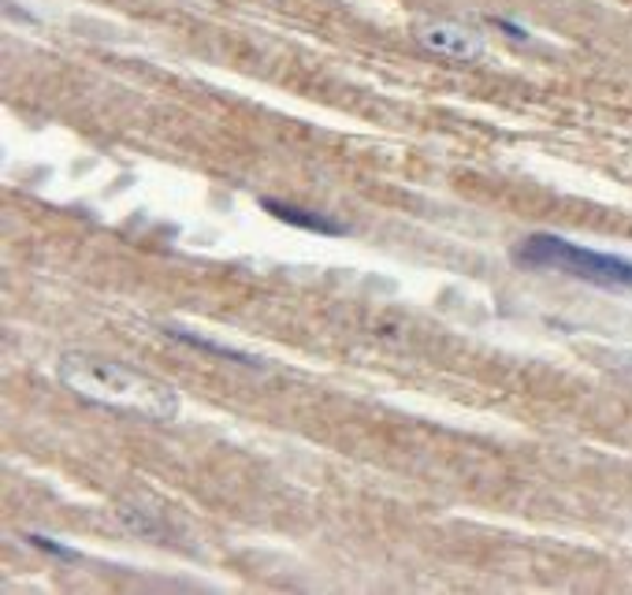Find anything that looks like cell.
Returning a JSON list of instances; mask_svg holds the SVG:
<instances>
[{
	"instance_id": "6da1fadb",
	"label": "cell",
	"mask_w": 632,
	"mask_h": 595,
	"mask_svg": "<svg viewBox=\"0 0 632 595\" xmlns=\"http://www.w3.org/2000/svg\"><path fill=\"white\" fill-rule=\"evenodd\" d=\"M56 376L64 380V388L79 394V399H86L93 406H105V410L134 413V417L160 421V424L179 417V394H175L172 383H164L149 372L131 369V365L97 358V353L68 350V353H60Z\"/></svg>"
},
{
	"instance_id": "7a4b0ae2",
	"label": "cell",
	"mask_w": 632,
	"mask_h": 595,
	"mask_svg": "<svg viewBox=\"0 0 632 595\" xmlns=\"http://www.w3.org/2000/svg\"><path fill=\"white\" fill-rule=\"evenodd\" d=\"M514 257L528 268H543V273L573 276L580 284H592L603 290H632V260L618 254H599V249L577 246L562 235H528L517 243Z\"/></svg>"
},
{
	"instance_id": "3957f363",
	"label": "cell",
	"mask_w": 632,
	"mask_h": 595,
	"mask_svg": "<svg viewBox=\"0 0 632 595\" xmlns=\"http://www.w3.org/2000/svg\"><path fill=\"white\" fill-rule=\"evenodd\" d=\"M417 38H421V45H428L432 52H439V57L458 60V64H473V60L484 57V41L476 34H469L465 27H454V23L421 27Z\"/></svg>"
},
{
	"instance_id": "277c9868",
	"label": "cell",
	"mask_w": 632,
	"mask_h": 595,
	"mask_svg": "<svg viewBox=\"0 0 632 595\" xmlns=\"http://www.w3.org/2000/svg\"><path fill=\"white\" fill-rule=\"evenodd\" d=\"M261 208H265V213H272L276 220L290 224V227H302V232H313V235H346V227H343V224L328 220V216L313 213V208L283 205V202H272V197H265Z\"/></svg>"
},
{
	"instance_id": "5b68a950",
	"label": "cell",
	"mask_w": 632,
	"mask_h": 595,
	"mask_svg": "<svg viewBox=\"0 0 632 595\" xmlns=\"http://www.w3.org/2000/svg\"><path fill=\"white\" fill-rule=\"evenodd\" d=\"M168 331H172L175 339H183L186 347L205 350V353H213V358H224V361H231V365H246V369H265V361H261V358H253V353H242V350L220 347V342L201 339V336H194V331H186V328H168Z\"/></svg>"
},
{
	"instance_id": "8992f818",
	"label": "cell",
	"mask_w": 632,
	"mask_h": 595,
	"mask_svg": "<svg viewBox=\"0 0 632 595\" xmlns=\"http://www.w3.org/2000/svg\"><path fill=\"white\" fill-rule=\"evenodd\" d=\"M30 540V547H38V551H49V555H56V558H79V551H71V547H64V544H53V540L49 536H27Z\"/></svg>"
},
{
	"instance_id": "52a82bcc",
	"label": "cell",
	"mask_w": 632,
	"mask_h": 595,
	"mask_svg": "<svg viewBox=\"0 0 632 595\" xmlns=\"http://www.w3.org/2000/svg\"><path fill=\"white\" fill-rule=\"evenodd\" d=\"M488 23H491L495 30H503L506 38H514V41H528V30H525V27H517V23H510V19H503V16H491Z\"/></svg>"
}]
</instances>
